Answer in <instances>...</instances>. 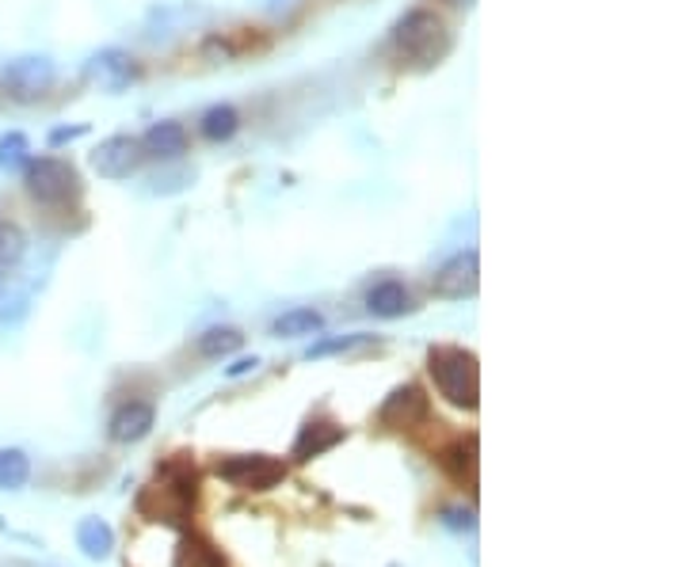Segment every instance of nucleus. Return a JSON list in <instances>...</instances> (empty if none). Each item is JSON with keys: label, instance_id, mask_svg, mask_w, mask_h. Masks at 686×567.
I'll list each match as a JSON object with an SVG mask.
<instances>
[{"label": "nucleus", "instance_id": "obj_1", "mask_svg": "<svg viewBox=\"0 0 686 567\" xmlns=\"http://www.w3.org/2000/svg\"><path fill=\"white\" fill-rule=\"evenodd\" d=\"M199 499V473L188 458H176L161 468L156 484H149L138 495V514L149 521H164V526H183L195 511Z\"/></svg>", "mask_w": 686, "mask_h": 567}, {"label": "nucleus", "instance_id": "obj_2", "mask_svg": "<svg viewBox=\"0 0 686 567\" xmlns=\"http://www.w3.org/2000/svg\"><path fill=\"white\" fill-rule=\"evenodd\" d=\"M428 370L435 377V389L450 400L454 408L473 412L481 404V365L477 355L466 347H431Z\"/></svg>", "mask_w": 686, "mask_h": 567}, {"label": "nucleus", "instance_id": "obj_3", "mask_svg": "<svg viewBox=\"0 0 686 567\" xmlns=\"http://www.w3.org/2000/svg\"><path fill=\"white\" fill-rule=\"evenodd\" d=\"M393 50L412 69H431V65H439L450 54V31H446V24L435 12L416 9L393 31Z\"/></svg>", "mask_w": 686, "mask_h": 567}, {"label": "nucleus", "instance_id": "obj_4", "mask_svg": "<svg viewBox=\"0 0 686 567\" xmlns=\"http://www.w3.org/2000/svg\"><path fill=\"white\" fill-rule=\"evenodd\" d=\"M24 183L27 195L39 198L42 206H62L80 191L77 168L69 160H62V156H39V160L31 156L24 168Z\"/></svg>", "mask_w": 686, "mask_h": 567}, {"label": "nucleus", "instance_id": "obj_5", "mask_svg": "<svg viewBox=\"0 0 686 567\" xmlns=\"http://www.w3.org/2000/svg\"><path fill=\"white\" fill-rule=\"evenodd\" d=\"M54 77H58V69L47 54H20L4 65V73H0L4 92H9L16 103H39L42 95L54 88Z\"/></svg>", "mask_w": 686, "mask_h": 567}, {"label": "nucleus", "instance_id": "obj_6", "mask_svg": "<svg viewBox=\"0 0 686 567\" xmlns=\"http://www.w3.org/2000/svg\"><path fill=\"white\" fill-rule=\"evenodd\" d=\"M218 476L241 491H267L287 480V465L267 453H241V458L218 461Z\"/></svg>", "mask_w": 686, "mask_h": 567}, {"label": "nucleus", "instance_id": "obj_7", "mask_svg": "<svg viewBox=\"0 0 686 567\" xmlns=\"http://www.w3.org/2000/svg\"><path fill=\"white\" fill-rule=\"evenodd\" d=\"M431 289H435L439 297H446V301L477 297V289H481V259H477V252H458V256L446 259L435 271Z\"/></svg>", "mask_w": 686, "mask_h": 567}, {"label": "nucleus", "instance_id": "obj_8", "mask_svg": "<svg viewBox=\"0 0 686 567\" xmlns=\"http://www.w3.org/2000/svg\"><path fill=\"white\" fill-rule=\"evenodd\" d=\"M141 160H145L141 141L130 133H115V138H103L92 153V171L103 179H130L141 168Z\"/></svg>", "mask_w": 686, "mask_h": 567}, {"label": "nucleus", "instance_id": "obj_9", "mask_svg": "<svg viewBox=\"0 0 686 567\" xmlns=\"http://www.w3.org/2000/svg\"><path fill=\"white\" fill-rule=\"evenodd\" d=\"M85 80H88V85L100 88V92L118 95V92H126L134 80H138V65H134V57L126 54V50L111 47V50H100V54L88 57Z\"/></svg>", "mask_w": 686, "mask_h": 567}, {"label": "nucleus", "instance_id": "obj_10", "mask_svg": "<svg viewBox=\"0 0 686 567\" xmlns=\"http://www.w3.org/2000/svg\"><path fill=\"white\" fill-rule=\"evenodd\" d=\"M423 415H428V397H423L416 385H401V389H393V397L382 404L378 420H382V427L408 430L412 423H420Z\"/></svg>", "mask_w": 686, "mask_h": 567}, {"label": "nucleus", "instance_id": "obj_11", "mask_svg": "<svg viewBox=\"0 0 686 567\" xmlns=\"http://www.w3.org/2000/svg\"><path fill=\"white\" fill-rule=\"evenodd\" d=\"M153 404H145V400H130V404H123L115 415H111V438L115 442H141V438L153 430Z\"/></svg>", "mask_w": 686, "mask_h": 567}, {"label": "nucleus", "instance_id": "obj_12", "mask_svg": "<svg viewBox=\"0 0 686 567\" xmlns=\"http://www.w3.org/2000/svg\"><path fill=\"white\" fill-rule=\"evenodd\" d=\"M141 141V153L153 156V160H176V156L188 153V130L180 123H156L145 130Z\"/></svg>", "mask_w": 686, "mask_h": 567}, {"label": "nucleus", "instance_id": "obj_13", "mask_svg": "<svg viewBox=\"0 0 686 567\" xmlns=\"http://www.w3.org/2000/svg\"><path fill=\"white\" fill-rule=\"evenodd\" d=\"M343 442V427H335V423L328 420H309L302 427V435H297L294 442V458L297 461H313L320 458V453H328L332 446Z\"/></svg>", "mask_w": 686, "mask_h": 567}, {"label": "nucleus", "instance_id": "obj_14", "mask_svg": "<svg viewBox=\"0 0 686 567\" xmlns=\"http://www.w3.org/2000/svg\"><path fill=\"white\" fill-rule=\"evenodd\" d=\"M367 309H370V317H378V320H397V317H405V312H412V294L393 279L378 282V286L367 294Z\"/></svg>", "mask_w": 686, "mask_h": 567}, {"label": "nucleus", "instance_id": "obj_15", "mask_svg": "<svg viewBox=\"0 0 686 567\" xmlns=\"http://www.w3.org/2000/svg\"><path fill=\"white\" fill-rule=\"evenodd\" d=\"M172 567H226V559L206 537L183 533L180 544H176V556H172Z\"/></svg>", "mask_w": 686, "mask_h": 567}, {"label": "nucleus", "instance_id": "obj_16", "mask_svg": "<svg viewBox=\"0 0 686 567\" xmlns=\"http://www.w3.org/2000/svg\"><path fill=\"white\" fill-rule=\"evenodd\" d=\"M443 465H446V473H450L458 484L477 488V435L458 438V442H454L450 450L443 453Z\"/></svg>", "mask_w": 686, "mask_h": 567}, {"label": "nucleus", "instance_id": "obj_17", "mask_svg": "<svg viewBox=\"0 0 686 567\" xmlns=\"http://www.w3.org/2000/svg\"><path fill=\"white\" fill-rule=\"evenodd\" d=\"M77 544L88 559H107L111 549H115V533L103 518H85L77 526Z\"/></svg>", "mask_w": 686, "mask_h": 567}, {"label": "nucleus", "instance_id": "obj_18", "mask_svg": "<svg viewBox=\"0 0 686 567\" xmlns=\"http://www.w3.org/2000/svg\"><path fill=\"white\" fill-rule=\"evenodd\" d=\"M320 327H325V317H320L317 309H290L275 320L271 332L279 335V339H297V335H313L320 332Z\"/></svg>", "mask_w": 686, "mask_h": 567}, {"label": "nucleus", "instance_id": "obj_19", "mask_svg": "<svg viewBox=\"0 0 686 567\" xmlns=\"http://www.w3.org/2000/svg\"><path fill=\"white\" fill-rule=\"evenodd\" d=\"M237 130H241V115H237V107H229V103H218V107H211L203 115L206 141H229Z\"/></svg>", "mask_w": 686, "mask_h": 567}, {"label": "nucleus", "instance_id": "obj_20", "mask_svg": "<svg viewBox=\"0 0 686 567\" xmlns=\"http://www.w3.org/2000/svg\"><path fill=\"white\" fill-rule=\"evenodd\" d=\"M241 343H244V335L237 332V327H206V332L199 335V355L226 358V355H233Z\"/></svg>", "mask_w": 686, "mask_h": 567}, {"label": "nucleus", "instance_id": "obj_21", "mask_svg": "<svg viewBox=\"0 0 686 567\" xmlns=\"http://www.w3.org/2000/svg\"><path fill=\"white\" fill-rule=\"evenodd\" d=\"M31 476V461L24 450H0V491H16Z\"/></svg>", "mask_w": 686, "mask_h": 567}, {"label": "nucleus", "instance_id": "obj_22", "mask_svg": "<svg viewBox=\"0 0 686 567\" xmlns=\"http://www.w3.org/2000/svg\"><path fill=\"white\" fill-rule=\"evenodd\" d=\"M27 160H31V141H27V133L9 130L4 138H0V168H4V171H24Z\"/></svg>", "mask_w": 686, "mask_h": 567}, {"label": "nucleus", "instance_id": "obj_23", "mask_svg": "<svg viewBox=\"0 0 686 567\" xmlns=\"http://www.w3.org/2000/svg\"><path fill=\"white\" fill-rule=\"evenodd\" d=\"M24 252H27V236L20 233V225L0 221V271L16 267L20 259H24Z\"/></svg>", "mask_w": 686, "mask_h": 567}, {"label": "nucleus", "instance_id": "obj_24", "mask_svg": "<svg viewBox=\"0 0 686 567\" xmlns=\"http://www.w3.org/2000/svg\"><path fill=\"white\" fill-rule=\"evenodd\" d=\"M363 335H340V339H325L317 343V347H309V358H325V355H335V350H352L359 347Z\"/></svg>", "mask_w": 686, "mask_h": 567}, {"label": "nucleus", "instance_id": "obj_25", "mask_svg": "<svg viewBox=\"0 0 686 567\" xmlns=\"http://www.w3.org/2000/svg\"><path fill=\"white\" fill-rule=\"evenodd\" d=\"M88 133V126H62V130H50V145H69V141H77V138H85Z\"/></svg>", "mask_w": 686, "mask_h": 567}, {"label": "nucleus", "instance_id": "obj_26", "mask_svg": "<svg viewBox=\"0 0 686 567\" xmlns=\"http://www.w3.org/2000/svg\"><path fill=\"white\" fill-rule=\"evenodd\" d=\"M259 365V358H241V362L229 365V377H244V373H252Z\"/></svg>", "mask_w": 686, "mask_h": 567}, {"label": "nucleus", "instance_id": "obj_27", "mask_svg": "<svg viewBox=\"0 0 686 567\" xmlns=\"http://www.w3.org/2000/svg\"><path fill=\"white\" fill-rule=\"evenodd\" d=\"M446 526H454V529H461V526H473V521H469V514H458V511H450L446 514Z\"/></svg>", "mask_w": 686, "mask_h": 567}, {"label": "nucleus", "instance_id": "obj_28", "mask_svg": "<svg viewBox=\"0 0 686 567\" xmlns=\"http://www.w3.org/2000/svg\"><path fill=\"white\" fill-rule=\"evenodd\" d=\"M446 4H450V9H473L477 0H446Z\"/></svg>", "mask_w": 686, "mask_h": 567}, {"label": "nucleus", "instance_id": "obj_29", "mask_svg": "<svg viewBox=\"0 0 686 567\" xmlns=\"http://www.w3.org/2000/svg\"><path fill=\"white\" fill-rule=\"evenodd\" d=\"M0 294H4V271H0Z\"/></svg>", "mask_w": 686, "mask_h": 567}]
</instances>
